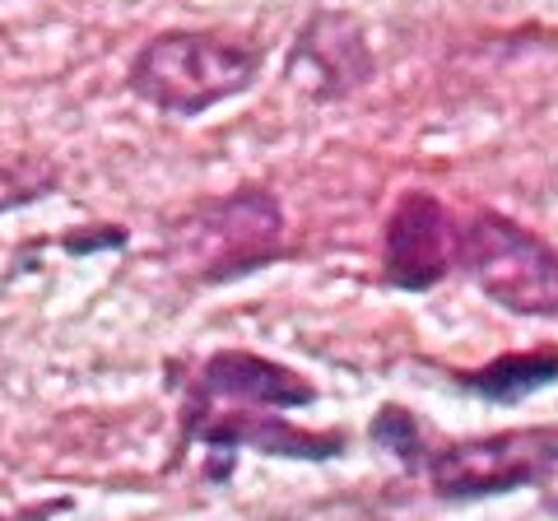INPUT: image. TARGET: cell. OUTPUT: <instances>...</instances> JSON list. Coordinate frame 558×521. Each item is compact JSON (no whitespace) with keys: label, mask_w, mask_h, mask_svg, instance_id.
I'll return each mask as SVG.
<instances>
[{"label":"cell","mask_w":558,"mask_h":521,"mask_svg":"<svg viewBox=\"0 0 558 521\" xmlns=\"http://www.w3.org/2000/svg\"><path fill=\"white\" fill-rule=\"evenodd\" d=\"M284 205L266 186H238L191 201L163 223L168 266L191 284H233L284 256Z\"/></svg>","instance_id":"1"},{"label":"cell","mask_w":558,"mask_h":521,"mask_svg":"<svg viewBox=\"0 0 558 521\" xmlns=\"http://www.w3.org/2000/svg\"><path fill=\"white\" fill-rule=\"evenodd\" d=\"M260 65H266V47L252 38L172 28L135 51L126 84L154 112L186 121V117H201L238 94H247L260 75Z\"/></svg>","instance_id":"2"},{"label":"cell","mask_w":558,"mask_h":521,"mask_svg":"<svg viewBox=\"0 0 558 521\" xmlns=\"http://www.w3.org/2000/svg\"><path fill=\"white\" fill-rule=\"evenodd\" d=\"M457 270L512 317L558 322V252L521 219L475 210L457 223Z\"/></svg>","instance_id":"3"},{"label":"cell","mask_w":558,"mask_h":521,"mask_svg":"<svg viewBox=\"0 0 558 521\" xmlns=\"http://www.w3.org/2000/svg\"><path fill=\"white\" fill-rule=\"evenodd\" d=\"M418 475L442 502H480L531 489V484L558 475V424L480 433V438L461 443H428Z\"/></svg>","instance_id":"4"},{"label":"cell","mask_w":558,"mask_h":521,"mask_svg":"<svg viewBox=\"0 0 558 521\" xmlns=\"http://www.w3.org/2000/svg\"><path fill=\"white\" fill-rule=\"evenodd\" d=\"M196 443L205 451H215V465H205V475L219 480V484L229 480L238 451H260V457L312 461V465L340 461L349 451V438L340 428H299V424L284 420V410H270V414H256V405L219 410L215 401H191L186 396L178 451L196 447Z\"/></svg>","instance_id":"5"},{"label":"cell","mask_w":558,"mask_h":521,"mask_svg":"<svg viewBox=\"0 0 558 521\" xmlns=\"http://www.w3.org/2000/svg\"><path fill=\"white\" fill-rule=\"evenodd\" d=\"M373 71H377V61H373L368 33H363V24L349 10L307 14L284 57V80L307 102H317V108L359 94L373 80Z\"/></svg>","instance_id":"6"},{"label":"cell","mask_w":558,"mask_h":521,"mask_svg":"<svg viewBox=\"0 0 558 521\" xmlns=\"http://www.w3.org/2000/svg\"><path fill=\"white\" fill-rule=\"evenodd\" d=\"M457 270V219L433 191H400L381 229V284L428 293Z\"/></svg>","instance_id":"7"},{"label":"cell","mask_w":558,"mask_h":521,"mask_svg":"<svg viewBox=\"0 0 558 521\" xmlns=\"http://www.w3.org/2000/svg\"><path fill=\"white\" fill-rule=\"evenodd\" d=\"M196 401H229V405H256V410H307L317 405V387L284 368L275 359H260L247 350H219L209 354L196 381H191Z\"/></svg>","instance_id":"8"},{"label":"cell","mask_w":558,"mask_h":521,"mask_svg":"<svg viewBox=\"0 0 558 521\" xmlns=\"http://www.w3.org/2000/svg\"><path fill=\"white\" fill-rule=\"evenodd\" d=\"M457 391L475 396L484 405H521L535 391H549L558 381V344L545 350H521V354H498L470 373H451Z\"/></svg>","instance_id":"9"},{"label":"cell","mask_w":558,"mask_h":521,"mask_svg":"<svg viewBox=\"0 0 558 521\" xmlns=\"http://www.w3.org/2000/svg\"><path fill=\"white\" fill-rule=\"evenodd\" d=\"M368 443L377 451H387V457H396L405 471H418V461L428 451V433L405 405H381L368 424Z\"/></svg>","instance_id":"10"}]
</instances>
